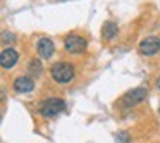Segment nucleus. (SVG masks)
Returning <instances> with one entry per match:
<instances>
[{
	"mask_svg": "<svg viewBox=\"0 0 160 143\" xmlns=\"http://www.w3.org/2000/svg\"><path fill=\"white\" fill-rule=\"evenodd\" d=\"M35 88V81L29 76H19L14 79V90L18 93H29Z\"/></svg>",
	"mask_w": 160,
	"mask_h": 143,
	"instance_id": "obj_8",
	"label": "nucleus"
},
{
	"mask_svg": "<svg viewBox=\"0 0 160 143\" xmlns=\"http://www.w3.org/2000/svg\"><path fill=\"white\" fill-rule=\"evenodd\" d=\"M146 95H148L146 88H134V90L128 91V93L122 97V105H124V107H132V105H136V104L145 100Z\"/></svg>",
	"mask_w": 160,
	"mask_h": 143,
	"instance_id": "obj_5",
	"label": "nucleus"
},
{
	"mask_svg": "<svg viewBox=\"0 0 160 143\" xmlns=\"http://www.w3.org/2000/svg\"><path fill=\"white\" fill-rule=\"evenodd\" d=\"M29 73L31 74H42V62L40 60H36V59H33L31 62H29Z\"/></svg>",
	"mask_w": 160,
	"mask_h": 143,
	"instance_id": "obj_10",
	"label": "nucleus"
},
{
	"mask_svg": "<svg viewBox=\"0 0 160 143\" xmlns=\"http://www.w3.org/2000/svg\"><path fill=\"white\" fill-rule=\"evenodd\" d=\"M52 78L59 84H67L74 79V67L69 62H55L50 69Z\"/></svg>",
	"mask_w": 160,
	"mask_h": 143,
	"instance_id": "obj_1",
	"label": "nucleus"
},
{
	"mask_svg": "<svg viewBox=\"0 0 160 143\" xmlns=\"http://www.w3.org/2000/svg\"><path fill=\"white\" fill-rule=\"evenodd\" d=\"M138 50H139L141 55H146V57L155 55L160 50V38H157V36H148V38L141 40L139 45H138Z\"/></svg>",
	"mask_w": 160,
	"mask_h": 143,
	"instance_id": "obj_4",
	"label": "nucleus"
},
{
	"mask_svg": "<svg viewBox=\"0 0 160 143\" xmlns=\"http://www.w3.org/2000/svg\"><path fill=\"white\" fill-rule=\"evenodd\" d=\"M117 24L115 23H112V21H108V23H105L103 24V28H102V36H103L105 40H114L115 36H117Z\"/></svg>",
	"mask_w": 160,
	"mask_h": 143,
	"instance_id": "obj_9",
	"label": "nucleus"
},
{
	"mask_svg": "<svg viewBox=\"0 0 160 143\" xmlns=\"http://www.w3.org/2000/svg\"><path fill=\"white\" fill-rule=\"evenodd\" d=\"M2 36H4V38H2V42H4V43H12V42H14V35H12V33H7V31H4V33H2Z\"/></svg>",
	"mask_w": 160,
	"mask_h": 143,
	"instance_id": "obj_11",
	"label": "nucleus"
},
{
	"mask_svg": "<svg viewBox=\"0 0 160 143\" xmlns=\"http://www.w3.org/2000/svg\"><path fill=\"white\" fill-rule=\"evenodd\" d=\"M36 50H38V55L42 59H50L55 52V45L50 38H40L38 45H36Z\"/></svg>",
	"mask_w": 160,
	"mask_h": 143,
	"instance_id": "obj_7",
	"label": "nucleus"
},
{
	"mask_svg": "<svg viewBox=\"0 0 160 143\" xmlns=\"http://www.w3.org/2000/svg\"><path fill=\"white\" fill-rule=\"evenodd\" d=\"M157 88H158V90H160V78H158V79H157Z\"/></svg>",
	"mask_w": 160,
	"mask_h": 143,
	"instance_id": "obj_12",
	"label": "nucleus"
},
{
	"mask_svg": "<svg viewBox=\"0 0 160 143\" xmlns=\"http://www.w3.org/2000/svg\"><path fill=\"white\" fill-rule=\"evenodd\" d=\"M66 109V102L62 100V98H57V97H52V98H47V100H43L42 104H40L38 110L40 114L43 115V117H55V115H59L60 112Z\"/></svg>",
	"mask_w": 160,
	"mask_h": 143,
	"instance_id": "obj_2",
	"label": "nucleus"
},
{
	"mask_svg": "<svg viewBox=\"0 0 160 143\" xmlns=\"http://www.w3.org/2000/svg\"><path fill=\"white\" fill-rule=\"evenodd\" d=\"M64 47H66V50L69 54H83L86 50V40L83 36L76 35V33H71L64 40Z\"/></svg>",
	"mask_w": 160,
	"mask_h": 143,
	"instance_id": "obj_3",
	"label": "nucleus"
},
{
	"mask_svg": "<svg viewBox=\"0 0 160 143\" xmlns=\"http://www.w3.org/2000/svg\"><path fill=\"white\" fill-rule=\"evenodd\" d=\"M18 60H19L18 50L11 49V47H9V49H4V50H2V54H0V64H2L4 69H12Z\"/></svg>",
	"mask_w": 160,
	"mask_h": 143,
	"instance_id": "obj_6",
	"label": "nucleus"
}]
</instances>
